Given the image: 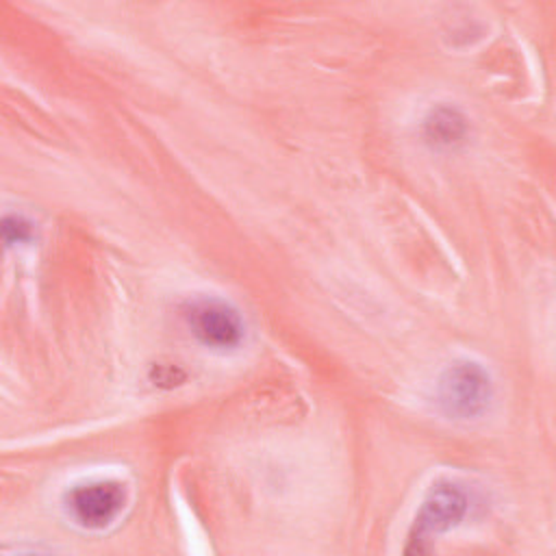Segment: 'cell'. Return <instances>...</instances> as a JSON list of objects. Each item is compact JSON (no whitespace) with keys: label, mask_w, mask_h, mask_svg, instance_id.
Returning <instances> with one entry per match:
<instances>
[{"label":"cell","mask_w":556,"mask_h":556,"mask_svg":"<svg viewBox=\"0 0 556 556\" xmlns=\"http://www.w3.org/2000/svg\"><path fill=\"white\" fill-rule=\"evenodd\" d=\"M182 319L193 339L215 352L237 350L245 339V321L239 308L215 295H200L185 302Z\"/></svg>","instance_id":"cell-3"},{"label":"cell","mask_w":556,"mask_h":556,"mask_svg":"<svg viewBox=\"0 0 556 556\" xmlns=\"http://www.w3.org/2000/svg\"><path fill=\"white\" fill-rule=\"evenodd\" d=\"M126 502V484L113 478L78 482L63 495L65 513L76 526L85 530L109 528L122 515Z\"/></svg>","instance_id":"cell-4"},{"label":"cell","mask_w":556,"mask_h":556,"mask_svg":"<svg viewBox=\"0 0 556 556\" xmlns=\"http://www.w3.org/2000/svg\"><path fill=\"white\" fill-rule=\"evenodd\" d=\"M493 402L489 369L471 358L450 363L437 382V404L454 421L480 419Z\"/></svg>","instance_id":"cell-1"},{"label":"cell","mask_w":556,"mask_h":556,"mask_svg":"<svg viewBox=\"0 0 556 556\" xmlns=\"http://www.w3.org/2000/svg\"><path fill=\"white\" fill-rule=\"evenodd\" d=\"M2 239L7 248L26 245L35 239V224L20 213H9L2 217Z\"/></svg>","instance_id":"cell-6"},{"label":"cell","mask_w":556,"mask_h":556,"mask_svg":"<svg viewBox=\"0 0 556 556\" xmlns=\"http://www.w3.org/2000/svg\"><path fill=\"white\" fill-rule=\"evenodd\" d=\"M467 510L469 493L465 491V486L447 478L437 480L421 500V506L417 508L408 532L406 552H426L430 541L456 528L465 519Z\"/></svg>","instance_id":"cell-2"},{"label":"cell","mask_w":556,"mask_h":556,"mask_svg":"<svg viewBox=\"0 0 556 556\" xmlns=\"http://www.w3.org/2000/svg\"><path fill=\"white\" fill-rule=\"evenodd\" d=\"M424 139L439 150H452L467 141L469 137V119L454 104H437L432 106L421 124Z\"/></svg>","instance_id":"cell-5"}]
</instances>
